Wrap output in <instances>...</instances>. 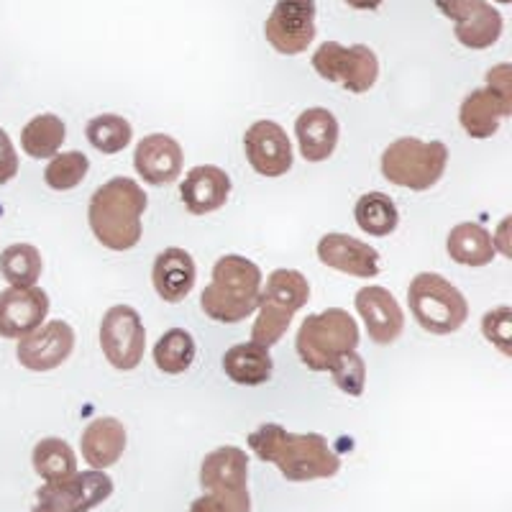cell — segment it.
<instances>
[{
	"label": "cell",
	"instance_id": "cell-5",
	"mask_svg": "<svg viewBox=\"0 0 512 512\" xmlns=\"http://www.w3.org/2000/svg\"><path fill=\"white\" fill-rule=\"evenodd\" d=\"M356 346H359V326L341 308L308 315L295 338L297 356L310 372H328L338 356L356 351Z\"/></svg>",
	"mask_w": 512,
	"mask_h": 512
},
{
	"label": "cell",
	"instance_id": "cell-2",
	"mask_svg": "<svg viewBox=\"0 0 512 512\" xmlns=\"http://www.w3.org/2000/svg\"><path fill=\"white\" fill-rule=\"evenodd\" d=\"M146 205V192L131 177H113L100 185L88 205V223L95 241L111 251H131L139 246Z\"/></svg>",
	"mask_w": 512,
	"mask_h": 512
},
{
	"label": "cell",
	"instance_id": "cell-12",
	"mask_svg": "<svg viewBox=\"0 0 512 512\" xmlns=\"http://www.w3.org/2000/svg\"><path fill=\"white\" fill-rule=\"evenodd\" d=\"M264 36L280 54H303L315 39V0H277Z\"/></svg>",
	"mask_w": 512,
	"mask_h": 512
},
{
	"label": "cell",
	"instance_id": "cell-7",
	"mask_svg": "<svg viewBox=\"0 0 512 512\" xmlns=\"http://www.w3.org/2000/svg\"><path fill=\"white\" fill-rule=\"evenodd\" d=\"M408 305L418 326L433 336L456 333L469 318V303L459 287L436 272L415 274L408 287Z\"/></svg>",
	"mask_w": 512,
	"mask_h": 512
},
{
	"label": "cell",
	"instance_id": "cell-14",
	"mask_svg": "<svg viewBox=\"0 0 512 512\" xmlns=\"http://www.w3.org/2000/svg\"><path fill=\"white\" fill-rule=\"evenodd\" d=\"M244 154L256 175L282 177L292 169V144L285 128L274 121H256L246 128Z\"/></svg>",
	"mask_w": 512,
	"mask_h": 512
},
{
	"label": "cell",
	"instance_id": "cell-19",
	"mask_svg": "<svg viewBox=\"0 0 512 512\" xmlns=\"http://www.w3.org/2000/svg\"><path fill=\"white\" fill-rule=\"evenodd\" d=\"M180 198L192 216H210L231 198V177L216 164H198L180 182Z\"/></svg>",
	"mask_w": 512,
	"mask_h": 512
},
{
	"label": "cell",
	"instance_id": "cell-31",
	"mask_svg": "<svg viewBox=\"0 0 512 512\" xmlns=\"http://www.w3.org/2000/svg\"><path fill=\"white\" fill-rule=\"evenodd\" d=\"M195 361V338L185 328H169L154 346V364L164 374H185Z\"/></svg>",
	"mask_w": 512,
	"mask_h": 512
},
{
	"label": "cell",
	"instance_id": "cell-40",
	"mask_svg": "<svg viewBox=\"0 0 512 512\" xmlns=\"http://www.w3.org/2000/svg\"><path fill=\"white\" fill-rule=\"evenodd\" d=\"M492 244H495V251H502L505 256H512L510 246V218H502V223L497 226V233L492 236Z\"/></svg>",
	"mask_w": 512,
	"mask_h": 512
},
{
	"label": "cell",
	"instance_id": "cell-28",
	"mask_svg": "<svg viewBox=\"0 0 512 512\" xmlns=\"http://www.w3.org/2000/svg\"><path fill=\"white\" fill-rule=\"evenodd\" d=\"M64 139H67V126L54 113H41L34 116L21 131V149L31 159H49L59 154Z\"/></svg>",
	"mask_w": 512,
	"mask_h": 512
},
{
	"label": "cell",
	"instance_id": "cell-23",
	"mask_svg": "<svg viewBox=\"0 0 512 512\" xmlns=\"http://www.w3.org/2000/svg\"><path fill=\"white\" fill-rule=\"evenodd\" d=\"M82 459L88 461L93 469H108L118 464V459L126 451V428L116 418H98L82 431L80 438Z\"/></svg>",
	"mask_w": 512,
	"mask_h": 512
},
{
	"label": "cell",
	"instance_id": "cell-27",
	"mask_svg": "<svg viewBox=\"0 0 512 512\" xmlns=\"http://www.w3.org/2000/svg\"><path fill=\"white\" fill-rule=\"evenodd\" d=\"M356 226L361 228L369 236H377V239H384V236H392L400 226V213H397V205L390 195L384 192H367L356 200L354 208Z\"/></svg>",
	"mask_w": 512,
	"mask_h": 512
},
{
	"label": "cell",
	"instance_id": "cell-4",
	"mask_svg": "<svg viewBox=\"0 0 512 512\" xmlns=\"http://www.w3.org/2000/svg\"><path fill=\"white\" fill-rule=\"evenodd\" d=\"M310 300V285L303 272L297 269H274L267 277V285H262L259 297V315L251 328V341L264 349H272L280 344L290 328L297 310H303Z\"/></svg>",
	"mask_w": 512,
	"mask_h": 512
},
{
	"label": "cell",
	"instance_id": "cell-36",
	"mask_svg": "<svg viewBox=\"0 0 512 512\" xmlns=\"http://www.w3.org/2000/svg\"><path fill=\"white\" fill-rule=\"evenodd\" d=\"M18 175V154L6 128H0V185H8Z\"/></svg>",
	"mask_w": 512,
	"mask_h": 512
},
{
	"label": "cell",
	"instance_id": "cell-17",
	"mask_svg": "<svg viewBox=\"0 0 512 512\" xmlns=\"http://www.w3.org/2000/svg\"><path fill=\"white\" fill-rule=\"evenodd\" d=\"M185 154L180 141L167 134H149L136 144L134 167L146 185H172L180 180Z\"/></svg>",
	"mask_w": 512,
	"mask_h": 512
},
{
	"label": "cell",
	"instance_id": "cell-8",
	"mask_svg": "<svg viewBox=\"0 0 512 512\" xmlns=\"http://www.w3.org/2000/svg\"><path fill=\"white\" fill-rule=\"evenodd\" d=\"M313 70L323 80L336 82L349 93L361 95L377 85L379 77V59L364 44L344 47L338 41H323L318 52L313 54Z\"/></svg>",
	"mask_w": 512,
	"mask_h": 512
},
{
	"label": "cell",
	"instance_id": "cell-33",
	"mask_svg": "<svg viewBox=\"0 0 512 512\" xmlns=\"http://www.w3.org/2000/svg\"><path fill=\"white\" fill-rule=\"evenodd\" d=\"M90 172V159L82 152H64L54 154L52 162L44 169V182H47L52 190L67 192L75 190L77 185L85 182Z\"/></svg>",
	"mask_w": 512,
	"mask_h": 512
},
{
	"label": "cell",
	"instance_id": "cell-20",
	"mask_svg": "<svg viewBox=\"0 0 512 512\" xmlns=\"http://www.w3.org/2000/svg\"><path fill=\"white\" fill-rule=\"evenodd\" d=\"M195 280H198L195 259L185 249L169 246L159 251L152 267V285L164 303H182L195 287Z\"/></svg>",
	"mask_w": 512,
	"mask_h": 512
},
{
	"label": "cell",
	"instance_id": "cell-30",
	"mask_svg": "<svg viewBox=\"0 0 512 512\" xmlns=\"http://www.w3.org/2000/svg\"><path fill=\"white\" fill-rule=\"evenodd\" d=\"M41 269V251L34 244H11L0 254V274L11 287H36Z\"/></svg>",
	"mask_w": 512,
	"mask_h": 512
},
{
	"label": "cell",
	"instance_id": "cell-9",
	"mask_svg": "<svg viewBox=\"0 0 512 512\" xmlns=\"http://www.w3.org/2000/svg\"><path fill=\"white\" fill-rule=\"evenodd\" d=\"M113 495V479L100 469L77 472L62 482H47L36 492L31 512H93Z\"/></svg>",
	"mask_w": 512,
	"mask_h": 512
},
{
	"label": "cell",
	"instance_id": "cell-32",
	"mask_svg": "<svg viewBox=\"0 0 512 512\" xmlns=\"http://www.w3.org/2000/svg\"><path fill=\"white\" fill-rule=\"evenodd\" d=\"M85 136H88L90 146L98 149L100 154H118L131 144V139H134V128H131V123L123 116L103 113V116L90 118L88 128H85Z\"/></svg>",
	"mask_w": 512,
	"mask_h": 512
},
{
	"label": "cell",
	"instance_id": "cell-34",
	"mask_svg": "<svg viewBox=\"0 0 512 512\" xmlns=\"http://www.w3.org/2000/svg\"><path fill=\"white\" fill-rule=\"evenodd\" d=\"M331 377L336 382V387L341 392H346L349 397H361L364 395V387H367V364L356 351L338 356L331 364Z\"/></svg>",
	"mask_w": 512,
	"mask_h": 512
},
{
	"label": "cell",
	"instance_id": "cell-1",
	"mask_svg": "<svg viewBox=\"0 0 512 512\" xmlns=\"http://www.w3.org/2000/svg\"><path fill=\"white\" fill-rule=\"evenodd\" d=\"M256 459L274 464L287 482H313L338 474L341 459L320 433H290L277 423L259 425L249 436Z\"/></svg>",
	"mask_w": 512,
	"mask_h": 512
},
{
	"label": "cell",
	"instance_id": "cell-11",
	"mask_svg": "<svg viewBox=\"0 0 512 512\" xmlns=\"http://www.w3.org/2000/svg\"><path fill=\"white\" fill-rule=\"evenodd\" d=\"M200 487L208 495L223 497L251 510L249 459L241 448L221 446L210 451L200 466Z\"/></svg>",
	"mask_w": 512,
	"mask_h": 512
},
{
	"label": "cell",
	"instance_id": "cell-10",
	"mask_svg": "<svg viewBox=\"0 0 512 512\" xmlns=\"http://www.w3.org/2000/svg\"><path fill=\"white\" fill-rule=\"evenodd\" d=\"M100 349L118 372H134L144 359L146 328L131 305H113L100 320Z\"/></svg>",
	"mask_w": 512,
	"mask_h": 512
},
{
	"label": "cell",
	"instance_id": "cell-25",
	"mask_svg": "<svg viewBox=\"0 0 512 512\" xmlns=\"http://www.w3.org/2000/svg\"><path fill=\"white\" fill-rule=\"evenodd\" d=\"M448 256L461 267H487L495 259L492 233L479 223H459L448 231L446 239Z\"/></svg>",
	"mask_w": 512,
	"mask_h": 512
},
{
	"label": "cell",
	"instance_id": "cell-16",
	"mask_svg": "<svg viewBox=\"0 0 512 512\" xmlns=\"http://www.w3.org/2000/svg\"><path fill=\"white\" fill-rule=\"evenodd\" d=\"M354 305L356 313L364 318L369 338H372L377 346H390L402 336L405 315H402L400 303H397L395 295H392L387 287H361V290L356 292Z\"/></svg>",
	"mask_w": 512,
	"mask_h": 512
},
{
	"label": "cell",
	"instance_id": "cell-39",
	"mask_svg": "<svg viewBox=\"0 0 512 512\" xmlns=\"http://www.w3.org/2000/svg\"><path fill=\"white\" fill-rule=\"evenodd\" d=\"M433 3H436V8L443 16L451 18V21H459V18L472 8L474 0H433Z\"/></svg>",
	"mask_w": 512,
	"mask_h": 512
},
{
	"label": "cell",
	"instance_id": "cell-13",
	"mask_svg": "<svg viewBox=\"0 0 512 512\" xmlns=\"http://www.w3.org/2000/svg\"><path fill=\"white\" fill-rule=\"evenodd\" d=\"M75 351V331L64 320H49L16 346L18 364L29 372H52L62 367Z\"/></svg>",
	"mask_w": 512,
	"mask_h": 512
},
{
	"label": "cell",
	"instance_id": "cell-18",
	"mask_svg": "<svg viewBox=\"0 0 512 512\" xmlns=\"http://www.w3.org/2000/svg\"><path fill=\"white\" fill-rule=\"evenodd\" d=\"M318 259L328 269L344 272L356 280H372L379 274V251L346 233H326L318 241Z\"/></svg>",
	"mask_w": 512,
	"mask_h": 512
},
{
	"label": "cell",
	"instance_id": "cell-21",
	"mask_svg": "<svg viewBox=\"0 0 512 512\" xmlns=\"http://www.w3.org/2000/svg\"><path fill=\"white\" fill-rule=\"evenodd\" d=\"M507 116H512V103L492 88L472 90L459 108L461 128L472 139H492Z\"/></svg>",
	"mask_w": 512,
	"mask_h": 512
},
{
	"label": "cell",
	"instance_id": "cell-37",
	"mask_svg": "<svg viewBox=\"0 0 512 512\" xmlns=\"http://www.w3.org/2000/svg\"><path fill=\"white\" fill-rule=\"evenodd\" d=\"M487 88H492L497 95H502V98L512 103V64H495L487 72Z\"/></svg>",
	"mask_w": 512,
	"mask_h": 512
},
{
	"label": "cell",
	"instance_id": "cell-42",
	"mask_svg": "<svg viewBox=\"0 0 512 512\" xmlns=\"http://www.w3.org/2000/svg\"><path fill=\"white\" fill-rule=\"evenodd\" d=\"M497 3H502V6H507V3H512V0H497Z\"/></svg>",
	"mask_w": 512,
	"mask_h": 512
},
{
	"label": "cell",
	"instance_id": "cell-41",
	"mask_svg": "<svg viewBox=\"0 0 512 512\" xmlns=\"http://www.w3.org/2000/svg\"><path fill=\"white\" fill-rule=\"evenodd\" d=\"M346 3L356 11H377L382 6V0H346Z\"/></svg>",
	"mask_w": 512,
	"mask_h": 512
},
{
	"label": "cell",
	"instance_id": "cell-35",
	"mask_svg": "<svg viewBox=\"0 0 512 512\" xmlns=\"http://www.w3.org/2000/svg\"><path fill=\"white\" fill-rule=\"evenodd\" d=\"M482 333L502 356H512V308L500 305L484 313Z\"/></svg>",
	"mask_w": 512,
	"mask_h": 512
},
{
	"label": "cell",
	"instance_id": "cell-24",
	"mask_svg": "<svg viewBox=\"0 0 512 512\" xmlns=\"http://www.w3.org/2000/svg\"><path fill=\"white\" fill-rule=\"evenodd\" d=\"M223 372L233 384L241 387H259L269 382L274 372V361L269 356V349L254 344H236L223 354Z\"/></svg>",
	"mask_w": 512,
	"mask_h": 512
},
{
	"label": "cell",
	"instance_id": "cell-6",
	"mask_svg": "<svg viewBox=\"0 0 512 512\" xmlns=\"http://www.w3.org/2000/svg\"><path fill=\"white\" fill-rule=\"evenodd\" d=\"M448 167L443 141H420L415 136L392 141L382 152V177L405 190L425 192L436 187Z\"/></svg>",
	"mask_w": 512,
	"mask_h": 512
},
{
	"label": "cell",
	"instance_id": "cell-15",
	"mask_svg": "<svg viewBox=\"0 0 512 512\" xmlns=\"http://www.w3.org/2000/svg\"><path fill=\"white\" fill-rule=\"evenodd\" d=\"M49 295L41 287H8L0 292V338L21 341L44 326Z\"/></svg>",
	"mask_w": 512,
	"mask_h": 512
},
{
	"label": "cell",
	"instance_id": "cell-22",
	"mask_svg": "<svg viewBox=\"0 0 512 512\" xmlns=\"http://www.w3.org/2000/svg\"><path fill=\"white\" fill-rule=\"evenodd\" d=\"M338 134H341V128L328 108H308L295 121L297 146H300L305 162L318 164L331 159L338 146Z\"/></svg>",
	"mask_w": 512,
	"mask_h": 512
},
{
	"label": "cell",
	"instance_id": "cell-3",
	"mask_svg": "<svg viewBox=\"0 0 512 512\" xmlns=\"http://www.w3.org/2000/svg\"><path fill=\"white\" fill-rule=\"evenodd\" d=\"M264 274L246 256L226 254L213 267V280L200 295V308L216 323H241L259 308Z\"/></svg>",
	"mask_w": 512,
	"mask_h": 512
},
{
	"label": "cell",
	"instance_id": "cell-43",
	"mask_svg": "<svg viewBox=\"0 0 512 512\" xmlns=\"http://www.w3.org/2000/svg\"><path fill=\"white\" fill-rule=\"evenodd\" d=\"M0 216H3V208H0Z\"/></svg>",
	"mask_w": 512,
	"mask_h": 512
},
{
	"label": "cell",
	"instance_id": "cell-26",
	"mask_svg": "<svg viewBox=\"0 0 512 512\" xmlns=\"http://www.w3.org/2000/svg\"><path fill=\"white\" fill-rule=\"evenodd\" d=\"M454 24V36L466 49H489L502 36L500 11L489 6L487 0H474L472 8Z\"/></svg>",
	"mask_w": 512,
	"mask_h": 512
},
{
	"label": "cell",
	"instance_id": "cell-29",
	"mask_svg": "<svg viewBox=\"0 0 512 512\" xmlns=\"http://www.w3.org/2000/svg\"><path fill=\"white\" fill-rule=\"evenodd\" d=\"M34 469L44 482H62L77 474V459L70 443H64L62 438H44L34 446Z\"/></svg>",
	"mask_w": 512,
	"mask_h": 512
},
{
	"label": "cell",
	"instance_id": "cell-38",
	"mask_svg": "<svg viewBox=\"0 0 512 512\" xmlns=\"http://www.w3.org/2000/svg\"><path fill=\"white\" fill-rule=\"evenodd\" d=\"M190 512H251V510H246V507L236 505V502L231 500H223V497L208 495V492H205L203 497H198V500L192 502Z\"/></svg>",
	"mask_w": 512,
	"mask_h": 512
}]
</instances>
